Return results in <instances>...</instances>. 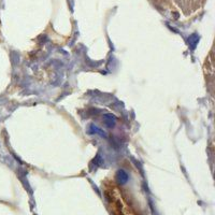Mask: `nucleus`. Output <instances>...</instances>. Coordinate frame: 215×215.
Segmentation results:
<instances>
[{
    "label": "nucleus",
    "instance_id": "1",
    "mask_svg": "<svg viewBox=\"0 0 215 215\" xmlns=\"http://www.w3.org/2000/svg\"><path fill=\"white\" fill-rule=\"evenodd\" d=\"M128 179H129V176H128V174L126 173V171L123 169L118 170V172H117V180H118V183L120 184H125L127 183Z\"/></svg>",
    "mask_w": 215,
    "mask_h": 215
},
{
    "label": "nucleus",
    "instance_id": "2",
    "mask_svg": "<svg viewBox=\"0 0 215 215\" xmlns=\"http://www.w3.org/2000/svg\"><path fill=\"white\" fill-rule=\"evenodd\" d=\"M104 120H106V123L108 124L109 127H113L114 124H115V120H114V117L112 115H106L104 116Z\"/></svg>",
    "mask_w": 215,
    "mask_h": 215
}]
</instances>
